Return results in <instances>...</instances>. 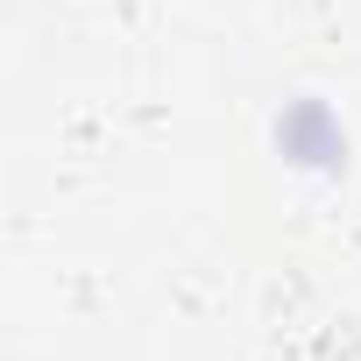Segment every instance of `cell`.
Returning a JSON list of instances; mask_svg holds the SVG:
<instances>
[{"label": "cell", "instance_id": "1", "mask_svg": "<svg viewBox=\"0 0 361 361\" xmlns=\"http://www.w3.org/2000/svg\"><path fill=\"white\" fill-rule=\"evenodd\" d=\"M283 149H290V163H340V149H347V135L333 128V114L326 106H298L290 121H283Z\"/></svg>", "mask_w": 361, "mask_h": 361}]
</instances>
